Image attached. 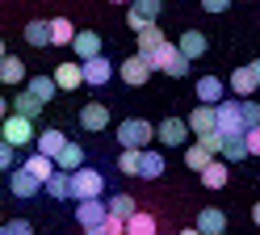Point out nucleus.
<instances>
[{
    "label": "nucleus",
    "instance_id": "f257e3e1",
    "mask_svg": "<svg viewBox=\"0 0 260 235\" xmlns=\"http://www.w3.org/2000/svg\"><path fill=\"white\" fill-rule=\"evenodd\" d=\"M118 143L122 147H151L155 143V126L147 122V118H122V126H118Z\"/></svg>",
    "mask_w": 260,
    "mask_h": 235
},
{
    "label": "nucleus",
    "instance_id": "f03ea898",
    "mask_svg": "<svg viewBox=\"0 0 260 235\" xmlns=\"http://www.w3.org/2000/svg\"><path fill=\"white\" fill-rule=\"evenodd\" d=\"M0 139L13 143V147H29V143L38 139V134H34V118H25V113L13 109L5 122H0Z\"/></svg>",
    "mask_w": 260,
    "mask_h": 235
},
{
    "label": "nucleus",
    "instance_id": "7ed1b4c3",
    "mask_svg": "<svg viewBox=\"0 0 260 235\" xmlns=\"http://www.w3.org/2000/svg\"><path fill=\"white\" fill-rule=\"evenodd\" d=\"M105 193V177L96 168H76L72 172V201H84V197H101Z\"/></svg>",
    "mask_w": 260,
    "mask_h": 235
},
{
    "label": "nucleus",
    "instance_id": "20e7f679",
    "mask_svg": "<svg viewBox=\"0 0 260 235\" xmlns=\"http://www.w3.org/2000/svg\"><path fill=\"white\" fill-rule=\"evenodd\" d=\"M159 9H164V0H130V9H126V30H147L159 21Z\"/></svg>",
    "mask_w": 260,
    "mask_h": 235
},
{
    "label": "nucleus",
    "instance_id": "39448f33",
    "mask_svg": "<svg viewBox=\"0 0 260 235\" xmlns=\"http://www.w3.org/2000/svg\"><path fill=\"white\" fill-rule=\"evenodd\" d=\"M218 130L222 134H248V122H243V105H239V97H226L218 101Z\"/></svg>",
    "mask_w": 260,
    "mask_h": 235
},
{
    "label": "nucleus",
    "instance_id": "423d86ee",
    "mask_svg": "<svg viewBox=\"0 0 260 235\" xmlns=\"http://www.w3.org/2000/svg\"><path fill=\"white\" fill-rule=\"evenodd\" d=\"M118 72H122V84H130V89H143V84H147V76L155 72V67H151V59L143 55V50H135L130 59H122Z\"/></svg>",
    "mask_w": 260,
    "mask_h": 235
},
{
    "label": "nucleus",
    "instance_id": "0eeeda50",
    "mask_svg": "<svg viewBox=\"0 0 260 235\" xmlns=\"http://www.w3.org/2000/svg\"><path fill=\"white\" fill-rule=\"evenodd\" d=\"M80 63H84V84L88 89H105L113 80V72H118L113 59H105V55H92V59H80Z\"/></svg>",
    "mask_w": 260,
    "mask_h": 235
},
{
    "label": "nucleus",
    "instance_id": "6e6552de",
    "mask_svg": "<svg viewBox=\"0 0 260 235\" xmlns=\"http://www.w3.org/2000/svg\"><path fill=\"white\" fill-rule=\"evenodd\" d=\"M189 122H185V118H164V122H159L155 126V139L159 143H164V147H185L189 143Z\"/></svg>",
    "mask_w": 260,
    "mask_h": 235
},
{
    "label": "nucleus",
    "instance_id": "1a4fd4ad",
    "mask_svg": "<svg viewBox=\"0 0 260 235\" xmlns=\"http://www.w3.org/2000/svg\"><path fill=\"white\" fill-rule=\"evenodd\" d=\"M105 214H109V206H105L101 197H84V201H76V223H80V227H96Z\"/></svg>",
    "mask_w": 260,
    "mask_h": 235
},
{
    "label": "nucleus",
    "instance_id": "9d476101",
    "mask_svg": "<svg viewBox=\"0 0 260 235\" xmlns=\"http://www.w3.org/2000/svg\"><path fill=\"white\" fill-rule=\"evenodd\" d=\"M226 164H231V160L214 156V160H210V164L202 168V185H206V189H222V185L231 181V168H226Z\"/></svg>",
    "mask_w": 260,
    "mask_h": 235
},
{
    "label": "nucleus",
    "instance_id": "9b49d317",
    "mask_svg": "<svg viewBox=\"0 0 260 235\" xmlns=\"http://www.w3.org/2000/svg\"><path fill=\"white\" fill-rule=\"evenodd\" d=\"M9 189L17 193V197H34V193L42 189V181H38V177H34V172H29V168L21 164L17 172H9Z\"/></svg>",
    "mask_w": 260,
    "mask_h": 235
},
{
    "label": "nucleus",
    "instance_id": "f8f14e48",
    "mask_svg": "<svg viewBox=\"0 0 260 235\" xmlns=\"http://www.w3.org/2000/svg\"><path fill=\"white\" fill-rule=\"evenodd\" d=\"M226 89H231V84H222V76H202L193 93H198V101H206V105H218L226 97Z\"/></svg>",
    "mask_w": 260,
    "mask_h": 235
},
{
    "label": "nucleus",
    "instance_id": "ddd939ff",
    "mask_svg": "<svg viewBox=\"0 0 260 235\" xmlns=\"http://www.w3.org/2000/svg\"><path fill=\"white\" fill-rule=\"evenodd\" d=\"M189 126H193V134L218 130V109H214V105H206V101H198V109L189 113Z\"/></svg>",
    "mask_w": 260,
    "mask_h": 235
},
{
    "label": "nucleus",
    "instance_id": "4468645a",
    "mask_svg": "<svg viewBox=\"0 0 260 235\" xmlns=\"http://www.w3.org/2000/svg\"><path fill=\"white\" fill-rule=\"evenodd\" d=\"M226 84H231V93H235V97H252V93L260 89V84H256V76H252V67H248V63H243V67H235V72L226 76Z\"/></svg>",
    "mask_w": 260,
    "mask_h": 235
},
{
    "label": "nucleus",
    "instance_id": "2eb2a0df",
    "mask_svg": "<svg viewBox=\"0 0 260 235\" xmlns=\"http://www.w3.org/2000/svg\"><path fill=\"white\" fill-rule=\"evenodd\" d=\"M176 46H181L189 59H202L210 42H206V34H202V30H193V25H189V30H181V38H176Z\"/></svg>",
    "mask_w": 260,
    "mask_h": 235
},
{
    "label": "nucleus",
    "instance_id": "dca6fc26",
    "mask_svg": "<svg viewBox=\"0 0 260 235\" xmlns=\"http://www.w3.org/2000/svg\"><path fill=\"white\" fill-rule=\"evenodd\" d=\"M72 50H76L80 59L101 55V34H96V30H76V42H72Z\"/></svg>",
    "mask_w": 260,
    "mask_h": 235
},
{
    "label": "nucleus",
    "instance_id": "f3484780",
    "mask_svg": "<svg viewBox=\"0 0 260 235\" xmlns=\"http://www.w3.org/2000/svg\"><path fill=\"white\" fill-rule=\"evenodd\" d=\"M80 126H84L88 134H92V130H105V126H109V109L96 105V101H92V105H84V109H80Z\"/></svg>",
    "mask_w": 260,
    "mask_h": 235
},
{
    "label": "nucleus",
    "instance_id": "a211bd4d",
    "mask_svg": "<svg viewBox=\"0 0 260 235\" xmlns=\"http://www.w3.org/2000/svg\"><path fill=\"white\" fill-rule=\"evenodd\" d=\"M222 160H231V164H239V160H248L252 151H248V134H226L222 139V151H218Z\"/></svg>",
    "mask_w": 260,
    "mask_h": 235
},
{
    "label": "nucleus",
    "instance_id": "6ab92c4d",
    "mask_svg": "<svg viewBox=\"0 0 260 235\" xmlns=\"http://www.w3.org/2000/svg\"><path fill=\"white\" fill-rule=\"evenodd\" d=\"M55 80H59V89H80L84 84V63H59L55 67Z\"/></svg>",
    "mask_w": 260,
    "mask_h": 235
},
{
    "label": "nucleus",
    "instance_id": "aec40b11",
    "mask_svg": "<svg viewBox=\"0 0 260 235\" xmlns=\"http://www.w3.org/2000/svg\"><path fill=\"white\" fill-rule=\"evenodd\" d=\"M198 227H202V235H222V231H226V214H222L218 206H206V210L198 214Z\"/></svg>",
    "mask_w": 260,
    "mask_h": 235
},
{
    "label": "nucleus",
    "instance_id": "412c9836",
    "mask_svg": "<svg viewBox=\"0 0 260 235\" xmlns=\"http://www.w3.org/2000/svg\"><path fill=\"white\" fill-rule=\"evenodd\" d=\"M46 193H51L55 201H63V197H72V172H63V168H55L51 177H46V185H42Z\"/></svg>",
    "mask_w": 260,
    "mask_h": 235
},
{
    "label": "nucleus",
    "instance_id": "4be33fe9",
    "mask_svg": "<svg viewBox=\"0 0 260 235\" xmlns=\"http://www.w3.org/2000/svg\"><path fill=\"white\" fill-rule=\"evenodd\" d=\"M159 172H164V156H159L155 147H143V164H139V177H143V181H155Z\"/></svg>",
    "mask_w": 260,
    "mask_h": 235
},
{
    "label": "nucleus",
    "instance_id": "5701e85b",
    "mask_svg": "<svg viewBox=\"0 0 260 235\" xmlns=\"http://www.w3.org/2000/svg\"><path fill=\"white\" fill-rule=\"evenodd\" d=\"M55 164L63 168V172H76V168H84V147H80V143H68V147L55 156Z\"/></svg>",
    "mask_w": 260,
    "mask_h": 235
},
{
    "label": "nucleus",
    "instance_id": "b1692460",
    "mask_svg": "<svg viewBox=\"0 0 260 235\" xmlns=\"http://www.w3.org/2000/svg\"><path fill=\"white\" fill-rule=\"evenodd\" d=\"M25 80V63L17 55H5L0 59V84H21Z\"/></svg>",
    "mask_w": 260,
    "mask_h": 235
},
{
    "label": "nucleus",
    "instance_id": "393cba45",
    "mask_svg": "<svg viewBox=\"0 0 260 235\" xmlns=\"http://www.w3.org/2000/svg\"><path fill=\"white\" fill-rule=\"evenodd\" d=\"M25 168H29V172H34V177H38V181L46 185V177H51L59 164H55V156H46V151H34V156L25 160Z\"/></svg>",
    "mask_w": 260,
    "mask_h": 235
},
{
    "label": "nucleus",
    "instance_id": "a878e982",
    "mask_svg": "<svg viewBox=\"0 0 260 235\" xmlns=\"http://www.w3.org/2000/svg\"><path fill=\"white\" fill-rule=\"evenodd\" d=\"M72 42H76V25L68 17H55L51 21V46H72Z\"/></svg>",
    "mask_w": 260,
    "mask_h": 235
},
{
    "label": "nucleus",
    "instance_id": "bb28decb",
    "mask_svg": "<svg viewBox=\"0 0 260 235\" xmlns=\"http://www.w3.org/2000/svg\"><path fill=\"white\" fill-rule=\"evenodd\" d=\"M63 147H68V134H63V130L51 126V130H42V134H38V151H46V156H59Z\"/></svg>",
    "mask_w": 260,
    "mask_h": 235
},
{
    "label": "nucleus",
    "instance_id": "cd10ccee",
    "mask_svg": "<svg viewBox=\"0 0 260 235\" xmlns=\"http://www.w3.org/2000/svg\"><path fill=\"white\" fill-rule=\"evenodd\" d=\"M210 160H214V151H210V147H202V143H185V164L193 168V172H202Z\"/></svg>",
    "mask_w": 260,
    "mask_h": 235
},
{
    "label": "nucleus",
    "instance_id": "c85d7f7f",
    "mask_svg": "<svg viewBox=\"0 0 260 235\" xmlns=\"http://www.w3.org/2000/svg\"><path fill=\"white\" fill-rule=\"evenodd\" d=\"M42 105H46V101H42V97H34L29 89L13 97V109H17V113H25V118H38V113H42Z\"/></svg>",
    "mask_w": 260,
    "mask_h": 235
},
{
    "label": "nucleus",
    "instance_id": "c756f323",
    "mask_svg": "<svg viewBox=\"0 0 260 235\" xmlns=\"http://www.w3.org/2000/svg\"><path fill=\"white\" fill-rule=\"evenodd\" d=\"M126 235H155V214L135 210V214L126 218Z\"/></svg>",
    "mask_w": 260,
    "mask_h": 235
},
{
    "label": "nucleus",
    "instance_id": "7c9ffc66",
    "mask_svg": "<svg viewBox=\"0 0 260 235\" xmlns=\"http://www.w3.org/2000/svg\"><path fill=\"white\" fill-rule=\"evenodd\" d=\"M84 235H126V218H118V214H105L96 227H84Z\"/></svg>",
    "mask_w": 260,
    "mask_h": 235
},
{
    "label": "nucleus",
    "instance_id": "2f4dec72",
    "mask_svg": "<svg viewBox=\"0 0 260 235\" xmlns=\"http://www.w3.org/2000/svg\"><path fill=\"white\" fill-rule=\"evenodd\" d=\"M135 38H139V50H143V55H155V50H159V46L168 42V38H164V34H159L155 25H147V30H139Z\"/></svg>",
    "mask_w": 260,
    "mask_h": 235
},
{
    "label": "nucleus",
    "instance_id": "473e14b6",
    "mask_svg": "<svg viewBox=\"0 0 260 235\" xmlns=\"http://www.w3.org/2000/svg\"><path fill=\"white\" fill-rule=\"evenodd\" d=\"M25 42L29 46H51V21H29L25 25Z\"/></svg>",
    "mask_w": 260,
    "mask_h": 235
},
{
    "label": "nucleus",
    "instance_id": "72a5a7b5",
    "mask_svg": "<svg viewBox=\"0 0 260 235\" xmlns=\"http://www.w3.org/2000/svg\"><path fill=\"white\" fill-rule=\"evenodd\" d=\"M25 89L34 93V97H42V101H51V97H55V89H59V80H55V76H29Z\"/></svg>",
    "mask_w": 260,
    "mask_h": 235
},
{
    "label": "nucleus",
    "instance_id": "f704fd0d",
    "mask_svg": "<svg viewBox=\"0 0 260 235\" xmlns=\"http://www.w3.org/2000/svg\"><path fill=\"white\" fill-rule=\"evenodd\" d=\"M139 164H143V151H139V147H122V156H118V172L139 177Z\"/></svg>",
    "mask_w": 260,
    "mask_h": 235
},
{
    "label": "nucleus",
    "instance_id": "c9c22d12",
    "mask_svg": "<svg viewBox=\"0 0 260 235\" xmlns=\"http://www.w3.org/2000/svg\"><path fill=\"white\" fill-rule=\"evenodd\" d=\"M105 206H109V214H118V218H130L139 206H135V197L130 193H118V197H105Z\"/></svg>",
    "mask_w": 260,
    "mask_h": 235
},
{
    "label": "nucleus",
    "instance_id": "e433bc0d",
    "mask_svg": "<svg viewBox=\"0 0 260 235\" xmlns=\"http://www.w3.org/2000/svg\"><path fill=\"white\" fill-rule=\"evenodd\" d=\"M176 55H181V46H176V42H164V46H159L155 55H147V59H151V67H155V72H164V67H168Z\"/></svg>",
    "mask_w": 260,
    "mask_h": 235
},
{
    "label": "nucleus",
    "instance_id": "4c0bfd02",
    "mask_svg": "<svg viewBox=\"0 0 260 235\" xmlns=\"http://www.w3.org/2000/svg\"><path fill=\"white\" fill-rule=\"evenodd\" d=\"M239 105H243V122H248V130L260 126V101L256 97H239Z\"/></svg>",
    "mask_w": 260,
    "mask_h": 235
},
{
    "label": "nucleus",
    "instance_id": "58836bf2",
    "mask_svg": "<svg viewBox=\"0 0 260 235\" xmlns=\"http://www.w3.org/2000/svg\"><path fill=\"white\" fill-rule=\"evenodd\" d=\"M222 139H226L222 130H206V134H198V143H202V147H210V151H214V156L222 151Z\"/></svg>",
    "mask_w": 260,
    "mask_h": 235
},
{
    "label": "nucleus",
    "instance_id": "ea45409f",
    "mask_svg": "<svg viewBox=\"0 0 260 235\" xmlns=\"http://www.w3.org/2000/svg\"><path fill=\"white\" fill-rule=\"evenodd\" d=\"M13 151H17V147L0 139V172H13Z\"/></svg>",
    "mask_w": 260,
    "mask_h": 235
},
{
    "label": "nucleus",
    "instance_id": "a19ab883",
    "mask_svg": "<svg viewBox=\"0 0 260 235\" xmlns=\"http://www.w3.org/2000/svg\"><path fill=\"white\" fill-rule=\"evenodd\" d=\"M5 227H9V235H38L34 227L25 223V218H13V223H5Z\"/></svg>",
    "mask_w": 260,
    "mask_h": 235
},
{
    "label": "nucleus",
    "instance_id": "79ce46f5",
    "mask_svg": "<svg viewBox=\"0 0 260 235\" xmlns=\"http://www.w3.org/2000/svg\"><path fill=\"white\" fill-rule=\"evenodd\" d=\"M202 9L206 13H226V9H231V0H202Z\"/></svg>",
    "mask_w": 260,
    "mask_h": 235
},
{
    "label": "nucleus",
    "instance_id": "37998d69",
    "mask_svg": "<svg viewBox=\"0 0 260 235\" xmlns=\"http://www.w3.org/2000/svg\"><path fill=\"white\" fill-rule=\"evenodd\" d=\"M248 151H252V156H260V126L248 130Z\"/></svg>",
    "mask_w": 260,
    "mask_h": 235
},
{
    "label": "nucleus",
    "instance_id": "c03bdc74",
    "mask_svg": "<svg viewBox=\"0 0 260 235\" xmlns=\"http://www.w3.org/2000/svg\"><path fill=\"white\" fill-rule=\"evenodd\" d=\"M9 113H13V101H9V97H0V122H5Z\"/></svg>",
    "mask_w": 260,
    "mask_h": 235
},
{
    "label": "nucleus",
    "instance_id": "a18cd8bd",
    "mask_svg": "<svg viewBox=\"0 0 260 235\" xmlns=\"http://www.w3.org/2000/svg\"><path fill=\"white\" fill-rule=\"evenodd\" d=\"M252 223L260 227V201H256V206H252Z\"/></svg>",
    "mask_w": 260,
    "mask_h": 235
},
{
    "label": "nucleus",
    "instance_id": "49530a36",
    "mask_svg": "<svg viewBox=\"0 0 260 235\" xmlns=\"http://www.w3.org/2000/svg\"><path fill=\"white\" fill-rule=\"evenodd\" d=\"M248 67H252V76H256V84H260V59H256V63H248Z\"/></svg>",
    "mask_w": 260,
    "mask_h": 235
},
{
    "label": "nucleus",
    "instance_id": "de8ad7c7",
    "mask_svg": "<svg viewBox=\"0 0 260 235\" xmlns=\"http://www.w3.org/2000/svg\"><path fill=\"white\" fill-rule=\"evenodd\" d=\"M181 235H202V227H189V231H181Z\"/></svg>",
    "mask_w": 260,
    "mask_h": 235
},
{
    "label": "nucleus",
    "instance_id": "09e8293b",
    "mask_svg": "<svg viewBox=\"0 0 260 235\" xmlns=\"http://www.w3.org/2000/svg\"><path fill=\"white\" fill-rule=\"evenodd\" d=\"M0 235H9V227H5V223H0Z\"/></svg>",
    "mask_w": 260,
    "mask_h": 235
},
{
    "label": "nucleus",
    "instance_id": "8fccbe9b",
    "mask_svg": "<svg viewBox=\"0 0 260 235\" xmlns=\"http://www.w3.org/2000/svg\"><path fill=\"white\" fill-rule=\"evenodd\" d=\"M0 59H5V42H0Z\"/></svg>",
    "mask_w": 260,
    "mask_h": 235
},
{
    "label": "nucleus",
    "instance_id": "3c124183",
    "mask_svg": "<svg viewBox=\"0 0 260 235\" xmlns=\"http://www.w3.org/2000/svg\"><path fill=\"white\" fill-rule=\"evenodd\" d=\"M113 5H130V0H113Z\"/></svg>",
    "mask_w": 260,
    "mask_h": 235
}]
</instances>
